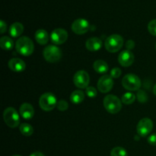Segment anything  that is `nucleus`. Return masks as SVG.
<instances>
[{"mask_svg": "<svg viewBox=\"0 0 156 156\" xmlns=\"http://www.w3.org/2000/svg\"><path fill=\"white\" fill-rule=\"evenodd\" d=\"M85 93H86L87 96L90 98H94L97 96V89L94 87L92 86H88L86 88L85 90Z\"/></svg>", "mask_w": 156, "mask_h": 156, "instance_id": "393cba45", "label": "nucleus"}, {"mask_svg": "<svg viewBox=\"0 0 156 156\" xmlns=\"http://www.w3.org/2000/svg\"><path fill=\"white\" fill-rule=\"evenodd\" d=\"M136 100V95L132 92H126L122 96L121 101L124 105H131Z\"/></svg>", "mask_w": 156, "mask_h": 156, "instance_id": "5701e85b", "label": "nucleus"}, {"mask_svg": "<svg viewBox=\"0 0 156 156\" xmlns=\"http://www.w3.org/2000/svg\"><path fill=\"white\" fill-rule=\"evenodd\" d=\"M121 69L118 67H115V68L112 69L111 71V76L113 79H117L121 75Z\"/></svg>", "mask_w": 156, "mask_h": 156, "instance_id": "cd10ccee", "label": "nucleus"}, {"mask_svg": "<svg viewBox=\"0 0 156 156\" xmlns=\"http://www.w3.org/2000/svg\"><path fill=\"white\" fill-rule=\"evenodd\" d=\"M20 114L26 120H30L34 115V109L29 103H24L20 107Z\"/></svg>", "mask_w": 156, "mask_h": 156, "instance_id": "2eb2a0df", "label": "nucleus"}, {"mask_svg": "<svg viewBox=\"0 0 156 156\" xmlns=\"http://www.w3.org/2000/svg\"><path fill=\"white\" fill-rule=\"evenodd\" d=\"M12 156H21V155H12Z\"/></svg>", "mask_w": 156, "mask_h": 156, "instance_id": "f704fd0d", "label": "nucleus"}, {"mask_svg": "<svg viewBox=\"0 0 156 156\" xmlns=\"http://www.w3.org/2000/svg\"><path fill=\"white\" fill-rule=\"evenodd\" d=\"M148 30L153 36L156 37V19H153L148 24Z\"/></svg>", "mask_w": 156, "mask_h": 156, "instance_id": "a878e982", "label": "nucleus"}, {"mask_svg": "<svg viewBox=\"0 0 156 156\" xmlns=\"http://www.w3.org/2000/svg\"><path fill=\"white\" fill-rule=\"evenodd\" d=\"M155 50H156V44H155Z\"/></svg>", "mask_w": 156, "mask_h": 156, "instance_id": "c9c22d12", "label": "nucleus"}, {"mask_svg": "<svg viewBox=\"0 0 156 156\" xmlns=\"http://www.w3.org/2000/svg\"><path fill=\"white\" fill-rule=\"evenodd\" d=\"M71 28L72 30L76 34H84L88 31L90 24L87 20L84 18H79L73 21Z\"/></svg>", "mask_w": 156, "mask_h": 156, "instance_id": "9d476101", "label": "nucleus"}, {"mask_svg": "<svg viewBox=\"0 0 156 156\" xmlns=\"http://www.w3.org/2000/svg\"><path fill=\"white\" fill-rule=\"evenodd\" d=\"M39 105L41 109L44 110V111H53L57 105L56 96L50 92L44 93L40 98Z\"/></svg>", "mask_w": 156, "mask_h": 156, "instance_id": "39448f33", "label": "nucleus"}, {"mask_svg": "<svg viewBox=\"0 0 156 156\" xmlns=\"http://www.w3.org/2000/svg\"><path fill=\"white\" fill-rule=\"evenodd\" d=\"M51 41L56 45L64 44L68 39V33L63 28H56L52 31L50 35Z\"/></svg>", "mask_w": 156, "mask_h": 156, "instance_id": "f8f14e48", "label": "nucleus"}, {"mask_svg": "<svg viewBox=\"0 0 156 156\" xmlns=\"http://www.w3.org/2000/svg\"><path fill=\"white\" fill-rule=\"evenodd\" d=\"M19 129L21 133L24 136H30L34 133L33 127L29 123H21L19 126Z\"/></svg>", "mask_w": 156, "mask_h": 156, "instance_id": "4be33fe9", "label": "nucleus"}, {"mask_svg": "<svg viewBox=\"0 0 156 156\" xmlns=\"http://www.w3.org/2000/svg\"><path fill=\"white\" fill-rule=\"evenodd\" d=\"M153 129V122L149 118H143L139 121L136 126L137 133L140 136L145 137L149 135Z\"/></svg>", "mask_w": 156, "mask_h": 156, "instance_id": "1a4fd4ad", "label": "nucleus"}, {"mask_svg": "<svg viewBox=\"0 0 156 156\" xmlns=\"http://www.w3.org/2000/svg\"><path fill=\"white\" fill-rule=\"evenodd\" d=\"M73 82L75 85L79 88H85L88 87L90 82L89 75L86 71L79 70L75 73L73 76Z\"/></svg>", "mask_w": 156, "mask_h": 156, "instance_id": "6e6552de", "label": "nucleus"}, {"mask_svg": "<svg viewBox=\"0 0 156 156\" xmlns=\"http://www.w3.org/2000/svg\"><path fill=\"white\" fill-rule=\"evenodd\" d=\"M111 156H128V153L124 148L117 146L111 150Z\"/></svg>", "mask_w": 156, "mask_h": 156, "instance_id": "b1692460", "label": "nucleus"}, {"mask_svg": "<svg viewBox=\"0 0 156 156\" xmlns=\"http://www.w3.org/2000/svg\"><path fill=\"white\" fill-rule=\"evenodd\" d=\"M134 55L130 50H123L118 56V62L122 66L129 67L134 62Z\"/></svg>", "mask_w": 156, "mask_h": 156, "instance_id": "ddd939ff", "label": "nucleus"}, {"mask_svg": "<svg viewBox=\"0 0 156 156\" xmlns=\"http://www.w3.org/2000/svg\"><path fill=\"white\" fill-rule=\"evenodd\" d=\"M123 38L119 34H112L108 37L105 42L106 50L110 53H116L122 48Z\"/></svg>", "mask_w": 156, "mask_h": 156, "instance_id": "7ed1b4c3", "label": "nucleus"}, {"mask_svg": "<svg viewBox=\"0 0 156 156\" xmlns=\"http://www.w3.org/2000/svg\"><path fill=\"white\" fill-rule=\"evenodd\" d=\"M14 43L12 38L9 37H2L0 39V47L4 50H11L13 48Z\"/></svg>", "mask_w": 156, "mask_h": 156, "instance_id": "412c9836", "label": "nucleus"}, {"mask_svg": "<svg viewBox=\"0 0 156 156\" xmlns=\"http://www.w3.org/2000/svg\"><path fill=\"white\" fill-rule=\"evenodd\" d=\"M7 30V24L3 20L0 21V33L3 34Z\"/></svg>", "mask_w": 156, "mask_h": 156, "instance_id": "7c9ffc66", "label": "nucleus"}, {"mask_svg": "<svg viewBox=\"0 0 156 156\" xmlns=\"http://www.w3.org/2000/svg\"><path fill=\"white\" fill-rule=\"evenodd\" d=\"M153 93L155 95H156V84L154 85V87H153Z\"/></svg>", "mask_w": 156, "mask_h": 156, "instance_id": "72a5a7b5", "label": "nucleus"}, {"mask_svg": "<svg viewBox=\"0 0 156 156\" xmlns=\"http://www.w3.org/2000/svg\"><path fill=\"white\" fill-rule=\"evenodd\" d=\"M103 45V42L98 37H91L86 41L85 43V47H86L87 50L89 51H98L100 50Z\"/></svg>", "mask_w": 156, "mask_h": 156, "instance_id": "dca6fc26", "label": "nucleus"}, {"mask_svg": "<svg viewBox=\"0 0 156 156\" xmlns=\"http://www.w3.org/2000/svg\"><path fill=\"white\" fill-rule=\"evenodd\" d=\"M103 105L106 111L112 114H117L122 109V101L117 96L114 94L107 95L104 98Z\"/></svg>", "mask_w": 156, "mask_h": 156, "instance_id": "f03ea898", "label": "nucleus"}, {"mask_svg": "<svg viewBox=\"0 0 156 156\" xmlns=\"http://www.w3.org/2000/svg\"><path fill=\"white\" fill-rule=\"evenodd\" d=\"M24 31V26L20 22H15L10 26L9 34L13 37H18L22 34Z\"/></svg>", "mask_w": 156, "mask_h": 156, "instance_id": "a211bd4d", "label": "nucleus"}, {"mask_svg": "<svg viewBox=\"0 0 156 156\" xmlns=\"http://www.w3.org/2000/svg\"><path fill=\"white\" fill-rule=\"evenodd\" d=\"M15 48L19 54L24 56H29L33 53L34 45L30 38L24 36L18 38L15 44Z\"/></svg>", "mask_w": 156, "mask_h": 156, "instance_id": "f257e3e1", "label": "nucleus"}, {"mask_svg": "<svg viewBox=\"0 0 156 156\" xmlns=\"http://www.w3.org/2000/svg\"><path fill=\"white\" fill-rule=\"evenodd\" d=\"M5 123L10 128H16L20 123L18 113L14 108H7L3 113Z\"/></svg>", "mask_w": 156, "mask_h": 156, "instance_id": "0eeeda50", "label": "nucleus"}, {"mask_svg": "<svg viewBox=\"0 0 156 156\" xmlns=\"http://www.w3.org/2000/svg\"><path fill=\"white\" fill-rule=\"evenodd\" d=\"M114 86V80L111 75H105L98 81V89L101 93H108Z\"/></svg>", "mask_w": 156, "mask_h": 156, "instance_id": "9b49d317", "label": "nucleus"}, {"mask_svg": "<svg viewBox=\"0 0 156 156\" xmlns=\"http://www.w3.org/2000/svg\"><path fill=\"white\" fill-rule=\"evenodd\" d=\"M9 67L15 73H21L25 69L26 64L19 58H13L9 61Z\"/></svg>", "mask_w": 156, "mask_h": 156, "instance_id": "4468645a", "label": "nucleus"}, {"mask_svg": "<svg viewBox=\"0 0 156 156\" xmlns=\"http://www.w3.org/2000/svg\"><path fill=\"white\" fill-rule=\"evenodd\" d=\"M142 85L140 78L135 74H126L122 79V85L128 91H138Z\"/></svg>", "mask_w": 156, "mask_h": 156, "instance_id": "20e7f679", "label": "nucleus"}, {"mask_svg": "<svg viewBox=\"0 0 156 156\" xmlns=\"http://www.w3.org/2000/svg\"><path fill=\"white\" fill-rule=\"evenodd\" d=\"M134 47H135V43H134L133 41H132V40H129V41H128L127 42H126V47L127 48L128 50H132V49L134 48Z\"/></svg>", "mask_w": 156, "mask_h": 156, "instance_id": "2f4dec72", "label": "nucleus"}, {"mask_svg": "<svg viewBox=\"0 0 156 156\" xmlns=\"http://www.w3.org/2000/svg\"><path fill=\"white\" fill-rule=\"evenodd\" d=\"M148 143L152 146H156V133H153L148 138Z\"/></svg>", "mask_w": 156, "mask_h": 156, "instance_id": "c756f323", "label": "nucleus"}, {"mask_svg": "<svg viewBox=\"0 0 156 156\" xmlns=\"http://www.w3.org/2000/svg\"><path fill=\"white\" fill-rule=\"evenodd\" d=\"M43 55L47 62L54 63L60 60L62 58V50L55 45H49L44 48Z\"/></svg>", "mask_w": 156, "mask_h": 156, "instance_id": "423d86ee", "label": "nucleus"}, {"mask_svg": "<svg viewBox=\"0 0 156 156\" xmlns=\"http://www.w3.org/2000/svg\"><path fill=\"white\" fill-rule=\"evenodd\" d=\"M35 40L41 45H45L49 41L48 33L44 29H39L35 32Z\"/></svg>", "mask_w": 156, "mask_h": 156, "instance_id": "f3484780", "label": "nucleus"}, {"mask_svg": "<svg viewBox=\"0 0 156 156\" xmlns=\"http://www.w3.org/2000/svg\"><path fill=\"white\" fill-rule=\"evenodd\" d=\"M93 68L99 74H105L109 69L108 63L102 59H98L93 64Z\"/></svg>", "mask_w": 156, "mask_h": 156, "instance_id": "6ab92c4d", "label": "nucleus"}, {"mask_svg": "<svg viewBox=\"0 0 156 156\" xmlns=\"http://www.w3.org/2000/svg\"><path fill=\"white\" fill-rule=\"evenodd\" d=\"M30 156H45L42 152H34L31 154Z\"/></svg>", "mask_w": 156, "mask_h": 156, "instance_id": "473e14b6", "label": "nucleus"}, {"mask_svg": "<svg viewBox=\"0 0 156 156\" xmlns=\"http://www.w3.org/2000/svg\"><path fill=\"white\" fill-rule=\"evenodd\" d=\"M85 99V94L82 91L80 90H76V91H73L70 95V101L72 103L75 104V105H79L81 104Z\"/></svg>", "mask_w": 156, "mask_h": 156, "instance_id": "aec40b11", "label": "nucleus"}, {"mask_svg": "<svg viewBox=\"0 0 156 156\" xmlns=\"http://www.w3.org/2000/svg\"><path fill=\"white\" fill-rule=\"evenodd\" d=\"M56 107H57V108L59 111H65L68 109L69 105H68V103L66 101L61 100V101H59L57 102V105H56Z\"/></svg>", "mask_w": 156, "mask_h": 156, "instance_id": "bb28decb", "label": "nucleus"}, {"mask_svg": "<svg viewBox=\"0 0 156 156\" xmlns=\"http://www.w3.org/2000/svg\"><path fill=\"white\" fill-rule=\"evenodd\" d=\"M137 97H138L139 101L143 102V103H144L146 101H147V94L143 91H139L138 94H137Z\"/></svg>", "mask_w": 156, "mask_h": 156, "instance_id": "c85d7f7f", "label": "nucleus"}]
</instances>
